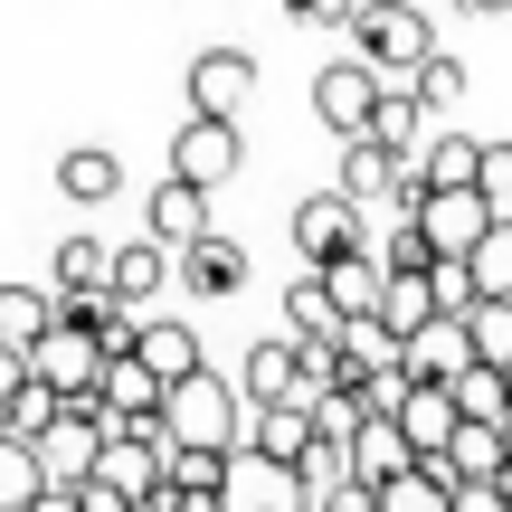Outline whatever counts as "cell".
I'll use <instances>...</instances> for the list:
<instances>
[{
  "mask_svg": "<svg viewBox=\"0 0 512 512\" xmlns=\"http://www.w3.org/2000/svg\"><path fill=\"white\" fill-rule=\"evenodd\" d=\"M162 437H171V456H181V446H200V456H238V437H247L238 380H219V370L181 380V389L162 399Z\"/></svg>",
  "mask_w": 512,
  "mask_h": 512,
  "instance_id": "cell-1",
  "label": "cell"
},
{
  "mask_svg": "<svg viewBox=\"0 0 512 512\" xmlns=\"http://www.w3.org/2000/svg\"><path fill=\"white\" fill-rule=\"evenodd\" d=\"M351 57H361L380 86H418V76L437 67V29H427L418 10H361L351 19Z\"/></svg>",
  "mask_w": 512,
  "mask_h": 512,
  "instance_id": "cell-2",
  "label": "cell"
},
{
  "mask_svg": "<svg viewBox=\"0 0 512 512\" xmlns=\"http://www.w3.org/2000/svg\"><path fill=\"white\" fill-rule=\"evenodd\" d=\"M294 256H304V275H332V266H351V256H370V209L351 200L342 181L313 190V200L294 209Z\"/></svg>",
  "mask_w": 512,
  "mask_h": 512,
  "instance_id": "cell-3",
  "label": "cell"
},
{
  "mask_svg": "<svg viewBox=\"0 0 512 512\" xmlns=\"http://www.w3.org/2000/svg\"><path fill=\"white\" fill-rule=\"evenodd\" d=\"M408 219L427 228V247L446 256V266H475V247L494 238V200H484V190H418V200H408Z\"/></svg>",
  "mask_w": 512,
  "mask_h": 512,
  "instance_id": "cell-4",
  "label": "cell"
},
{
  "mask_svg": "<svg viewBox=\"0 0 512 512\" xmlns=\"http://www.w3.org/2000/svg\"><path fill=\"white\" fill-rule=\"evenodd\" d=\"M380 76L361 67V57H332L323 76H313V114H323V133H342V152L351 143H370V124H380Z\"/></svg>",
  "mask_w": 512,
  "mask_h": 512,
  "instance_id": "cell-5",
  "label": "cell"
},
{
  "mask_svg": "<svg viewBox=\"0 0 512 512\" xmlns=\"http://www.w3.org/2000/svg\"><path fill=\"white\" fill-rule=\"evenodd\" d=\"M238 399H247V418H266V408H313V389H304V342L294 332H256L247 342V370H238Z\"/></svg>",
  "mask_w": 512,
  "mask_h": 512,
  "instance_id": "cell-6",
  "label": "cell"
},
{
  "mask_svg": "<svg viewBox=\"0 0 512 512\" xmlns=\"http://www.w3.org/2000/svg\"><path fill=\"white\" fill-rule=\"evenodd\" d=\"M238 162H247V143H238V124H209V114H190V124L171 133V181H190V190H209V200H219V190L238 181Z\"/></svg>",
  "mask_w": 512,
  "mask_h": 512,
  "instance_id": "cell-7",
  "label": "cell"
},
{
  "mask_svg": "<svg viewBox=\"0 0 512 512\" xmlns=\"http://www.w3.org/2000/svg\"><path fill=\"white\" fill-rule=\"evenodd\" d=\"M105 370H114V361H105V351L86 342V332H67V323H57L48 342L29 351V380H38V389H57V399H67V408L105 399Z\"/></svg>",
  "mask_w": 512,
  "mask_h": 512,
  "instance_id": "cell-8",
  "label": "cell"
},
{
  "mask_svg": "<svg viewBox=\"0 0 512 512\" xmlns=\"http://www.w3.org/2000/svg\"><path fill=\"white\" fill-rule=\"evenodd\" d=\"M247 105H256V57L247 48H200V57H190V114L238 124Z\"/></svg>",
  "mask_w": 512,
  "mask_h": 512,
  "instance_id": "cell-9",
  "label": "cell"
},
{
  "mask_svg": "<svg viewBox=\"0 0 512 512\" xmlns=\"http://www.w3.org/2000/svg\"><path fill=\"white\" fill-rule=\"evenodd\" d=\"M219 503H228V512H313L304 475H294V465H266L256 446H238V456H228V484H219Z\"/></svg>",
  "mask_w": 512,
  "mask_h": 512,
  "instance_id": "cell-10",
  "label": "cell"
},
{
  "mask_svg": "<svg viewBox=\"0 0 512 512\" xmlns=\"http://www.w3.org/2000/svg\"><path fill=\"white\" fill-rule=\"evenodd\" d=\"M342 190L361 209H408L418 200V162H399V152H380V143H351L342 152Z\"/></svg>",
  "mask_w": 512,
  "mask_h": 512,
  "instance_id": "cell-11",
  "label": "cell"
},
{
  "mask_svg": "<svg viewBox=\"0 0 512 512\" xmlns=\"http://www.w3.org/2000/svg\"><path fill=\"white\" fill-rule=\"evenodd\" d=\"M143 219H152L143 238L162 247V256H190V247H209V238H219V228H209V190H190V181H162Z\"/></svg>",
  "mask_w": 512,
  "mask_h": 512,
  "instance_id": "cell-12",
  "label": "cell"
},
{
  "mask_svg": "<svg viewBox=\"0 0 512 512\" xmlns=\"http://www.w3.org/2000/svg\"><path fill=\"white\" fill-rule=\"evenodd\" d=\"M399 437H408V456H418V465H446V446L465 437V408H456V389H408V408H399Z\"/></svg>",
  "mask_w": 512,
  "mask_h": 512,
  "instance_id": "cell-13",
  "label": "cell"
},
{
  "mask_svg": "<svg viewBox=\"0 0 512 512\" xmlns=\"http://www.w3.org/2000/svg\"><path fill=\"white\" fill-rule=\"evenodd\" d=\"M465 370H484V361H475V332H465V323H427L418 342H408V380H418V389H456Z\"/></svg>",
  "mask_w": 512,
  "mask_h": 512,
  "instance_id": "cell-14",
  "label": "cell"
},
{
  "mask_svg": "<svg viewBox=\"0 0 512 512\" xmlns=\"http://www.w3.org/2000/svg\"><path fill=\"white\" fill-rule=\"evenodd\" d=\"M285 332H294V342H304V351H342V304H332V285H323V275H294V285H285Z\"/></svg>",
  "mask_w": 512,
  "mask_h": 512,
  "instance_id": "cell-15",
  "label": "cell"
},
{
  "mask_svg": "<svg viewBox=\"0 0 512 512\" xmlns=\"http://www.w3.org/2000/svg\"><path fill=\"white\" fill-rule=\"evenodd\" d=\"M162 285H181V256H162L152 238H133V247H114V304L124 313H143Z\"/></svg>",
  "mask_w": 512,
  "mask_h": 512,
  "instance_id": "cell-16",
  "label": "cell"
},
{
  "mask_svg": "<svg viewBox=\"0 0 512 512\" xmlns=\"http://www.w3.org/2000/svg\"><path fill=\"white\" fill-rule=\"evenodd\" d=\"M48 332H57V294H48V285H0V351L29 361Z\"/></svg>",
  "mask_w": 512,
  "mask_h": 512,
  "instance_id": "cell-17",
  "label": "cell"
},
{
  "mask_svg": "<svg viewBox=\"0 0 512 512\" xmlns=\"http://www.w3.org/2000/svg\"><path fill=\"white\" fill-rule=\"evenodd\" d=\"M133 361H143L152 370V380H162V389H181V380H200V332H190V323H143V351H133Z\"/></svg>",
  "mask_w": 512,
  "mask_h": 512,
  "instance_id": "cell-18",
  "label": "cell"
},
{
  "mask_svg": "<svg viewBox=\"0 0 512 512\" xmlns=\"http://www.w3.org/2000/svg\"><path fill=\"white\" fill-rule=\"evenodd\" d=\"M370 143H380V152H399V162H427V143H437V133H427L418 86H389V95H380V124H370Z\"/></svg>",
  "mask_w": 512,
  "mask_h": 512,
  "instance_id": "cell-19",
  "label": "cell"
},
{
  "mask_svg": "<svg viewBox=\"0 0 512 512\" xmlns=\"http://www.w3.org/2000/svg\"><path fill=\"white\" fill-rule=\"evenodd\" d=\"M418 190H484V133H437L418 162Z\"/></svg>",
  "mask_w": 512,
  "mask_h": 512,
  "instance_id": "cell-20",
  "label": "cell"
},
{
  "mask_svg": "<svg viewBox=\"0 0 512 512\" xmlns=\"http://www.w3.org/2000/svg\"><path fill=\"white\" fill-rule=\"evenodd\" d=\"M238 446H256L266 465H304L313 456V408H266V418H247Z\"/></svg>",
  "mask_w": 512,
  "mask_h": 512,
  "instance_id": "cell-21",
  "label": "cell"
},
{
  "mask_svg": "<svg viewBox=\"0 0 512 512\" xmlns=\"http://www.w3.org/2000/svg\"><path fill=\"white\" fill-rule=\"evenodd\" d=\"M48 275H57V304H76V294H114V247L105 238H67Z\"/></svg>",
  "mask_w": 512,
  "mask_h": 512,
  "instance_id": "cell-22",
  "label": "cell"
},
{
  "mask_svg": "<svg viewBox=\"0 0 512 512\" xmlns=\"http://www.w3.org/2000/svg\"><path fill=\"white\" fill-rule=\"evenodd\" d=\"M181 285H190V294H209V304H219V294H238V285H247V247H238V238L190 247V256H181Z\"/></svg>",
  "mask_w": 512,
  "mask_h": 512,
  "instance_id": "cell-23",
  "label": "cell"
},
{
  "mask_svg": "<svg viewBox=\"0 0 512 512\" xmlns=\"http://www.w3.org/2000/svg\"><path fill=\"white\" fill-rule=\"evenodd\" d=\"M323 285H332V304H342V323H380V304H389L380 256H351V266H332Z\"/></svg>",
  "mask_w": 512,
  "mask_h": 512,
  "instance_id": "cell-24",
  "label": "cell"
},
{
  "mask_svg": "<svg viewBox=\"0 0 512 512\" xmlns=\"http://www.w3.org/2000/svg\"><path fill=\"white\" fill-rule=\"evenodd\" d=\"M57 484H48V465H38V446H19V437H0V512H38Z\"/></svg>",
  "mask_w": 512,
  "mask_h": 512,
  "instance_id": "cell-25",
  "label": "cell"
},
{
  "mask_svg": "<svg viewBox=\"0 0 512 512\" xmlns=\"http://www.w3.org/2000/svg\"><path fill=\"white\" fill-rule=\"evenodd\" d=\"M57 190H67V200H114V190H124V162H114L105 143H76L67 162H57Z\"/></svg>",
  "mask_w": 512,
  "mask_h": 512,
  "instance_id": "cell-26",
  "label": "cell"
},
{
  "mask_svg": "<svg viewBox=\"0 0 512 512\" xmlns=\"http://www.w3.org/2000/svg\"><path fill=\"white\" fill-rule=\"evenodd\" d=\"M380 323L399 332V351L418 342L427 323H446V313H437V275H408V285H389V304H380Z\"/></svg>",
  "mask_w": 512,
  "mask_h": 512,
  "instance_id": "cell-27",
  "label": "cell"
},
{
  "mask_svg": "<svg viewBox=\"0 0 512 512\" xmlns=\"http://www.w3.org/2000/svg\"><path fill=\"white\" fill-rule=\"evenodd\" d=\"M465 332H475V361L484 370H512V304H475Z\"/></svg>",
  "mask_w": 512,
  "mask_h": 512,
  "instance_id": "cell-28",
  "label": "cell"
},
{
  "mask_svg": "<svg viewBox=\"0 0 512 512\" xmlns=\"http://www.w3.org/2000/svg\"><path fill=\"white\" fill-rule=\"evenodd\" d=\"M475 285H484V304H512V219L475 247Z\"/></svg>",
  "mask_w": 512,
  "mask_h": 512,
  "instance_id": "cell-29",
  "label": "cell"
},
{
  "mask_svg": "<svg viewBox=\"0 0 512 512\" xmlns=\"http://www.w3.org/2000/svg\"><path fill=\"white\" fill-rule=\"evenodd\" d=\"M171 484H181V494H219V484H228V456H200V446H181V456H171Z\"/></svg>",
  "mask_w": 512,
  "mask_h": 512,
  "instance_id": "cell-30",
  "label": "cell"
},
{
  "mask_svg": "<svg viewBox=\"0 0 512 512\" xmlns=\"http://www.w3.org/2000/svg\"><path fill=\"white\" fill-rule=\"evenodd\" d=\"M418 105H427V114H446V105H465V67H456V57H437V67L418 76Z\"/></svg>",
  "mask_w": 512,
  "mask_h": 512,
  "instance_id": "cell-31",
  "label": "cell"
},
{
  "mask_svg": "<svg viewBox=\"0 0 512 512\" xmlns=\"http://www.w3.org/2000/svg\"><path fill=\"white\" fill-rule=\"evenodd\" d=\"M484 200L494 219H512V143H484Z\"/></svg>",
  "mask_w": 512,
  "mask_h": 512,
  "instance_id": "cell-32",
  "label": "cell"
},
{
  "mask_svg": "<svg viewBox=\"0 0 512 512\" xmlns=\"http://www.w3.org/2000/svg\"><path fill=\"white\" fill-rule=\"evenodd\" d=\"M19 389H29V361H19V351H0V437H10V399Z\"/></svg>",
  "mask_w": 512,
  "mask_h": 512,
  "instance_id": "cell-33",
  "label": "cell"
},
{
  "mask_svg": "<svg viewBox=\"0 0 512 512\" xmlns=\"http://www.w3.org/2000/svg\"><path fill=\"white\" fill-rule=\"evenodd\" d=\"M456 512H512L503 484H456Z\"/></svg>",
  "mask_w": 512,
  "mask_h": 512,
  "instance_id": "cell-34",
  "label": "cell"
},
{
  "mask_svg": "<svg viewBox=\"0 0 512 512\" xmlns=\"http://www.w3.org/2000/svg\"><path fill=\"white\" fill-rule=\"evenodd\" d=\"M76 503H86V512H143V503H124V494H114V484H86Z\"/></svg>",
  "mask_w": 512,
  "mask_h": 512,
  "instance_id": "cell-35",
  "label": "cell"
},
{
  "mask_svg": "<svg viewBox=\"0 0 512 512\" xmlns=\"http://www.w3.org/2000/svg\"><path fill=\"white\" fill-rule=\"evenodd\" d=\"M38 512H86V503H76V494H48V503H38Z\"/></svg>",
  "mask_w": 512,
  "mask_h": 512,
  "instance_id": "cell-36",
  "label": "cell"
}]
</instances>
